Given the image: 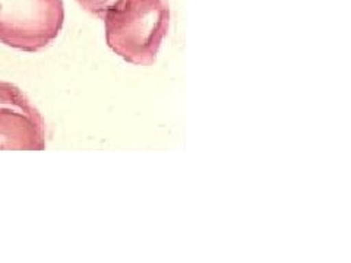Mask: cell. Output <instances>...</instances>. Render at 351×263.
Segmentation results:
<instances>
[{
	"instance_id": "obj_4",
	"label": "cell",
	"mask_w": 351,
	"mask_h": 263,
	"mask_svg": "<svg viewBox=\"0 0 351 263\" xmlns=\"http://www.w3.org/2000/svg\"><path fill=\"white\" fill-rule=\"evenodd\" d=\"M86 12H90L98 18H103L106 9L113 0H76Z\"/></svg>"
},
{
	"instance_id": "obj_2",
	"label": "cell",
	"mask_w": 351,
	"mask_h": 263,
	"mask_svg": "<svg viewBox=\"0 0 351 263\" xmlns=\"http://www.w3.org/2000/svg\"><path fill=\"white\" fill-rule=\"evenodd\" d=\"M64 22L62 0H0V42L36 53L58 38Z\"/></svg>"
},
{
	"instance_id": "obj_1",
	"label": "cell",
	"mask_w": 351,
	"mask_h": 263,
	"mask_svg": "<svg viewBox=\"0 0 351 263\" xmlns=\"http://www.w3.org/2000/svg\"><path fill=\"white\" fill-rule=\"evenodd\" d=\"M106 41L117 56L151 66L170 27L167 0H113L104 12Z\"/></svg>"
},
{
	"instance_id": "obj_3",
	"label": "cell",
	"mask_w": 351,
	"mask_h": 263,
	"mask_svg": "<svg viewBox=\"0 0 351 263\" xmlns=\"http://www.w3.org/2000/svg\"><path fill=\"white\" fill-rule=\"evenodd\" d=\"M46 123L18 86L0 81V149L43 151Z\"/></svg>"
}]
</instances>
